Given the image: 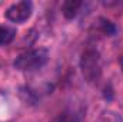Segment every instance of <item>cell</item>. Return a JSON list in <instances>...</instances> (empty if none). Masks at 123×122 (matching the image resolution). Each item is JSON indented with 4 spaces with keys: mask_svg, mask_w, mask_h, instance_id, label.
I'll use <instances>...</instances> for the list:
<instances>
[{
    "mask_svg": "<svg viewBox=\"0 0 123 122\" xmlns=\"http://www.w3.org/2000/svg\"><path fill=\"white\" fill-rule=\"evenodd\" d=\"M80 69L83 78L89 82H97L102 76V63H100V55L94 49H86L80 58Z\"/></svg>",
    "mask_w": 123,
    "mask_h": 122,
    "instance_id": "6da1fadb",
    "label": "cell"
},
{
    "mask_svg": "<svg viewBox=\"0 0 123 122\" xmlns=\"http://www.w3.org/2000/svg\"><path fill=\"white\" fill-rule=\"evenodd\" d=\"M47 50L43 47L39 49H31L25 53H22L16 61H14V68L22 70V72H31L36 69H40L46 62H47Z\"/></svg>",
    "mask_w": 123,
    "mask_h": 122,
    "instance_id": "7a4b0ae2",
    "label": "cell"
},
{
    "mask_svg": "<svg viewBox=\"0 0 123 122\" xmlns=\"http://www.w3.org/2000/svg\"><path fill=\"white\" fill-rule=\"evenodd\" d=\"M33 12V4L30 1H17L13 3L7 7L6 10V19L10 20L12 23H23L31 16Z\"/></svg>",
    "mask_w": 123,
    "mask_h": 122,
    "instance_id": "3957f363",
    "label": "cell"
},
{
    "mask_svg": "<svg viewBox=\"0 0 123 122\" xmlns=\"http://www.w3.org/2000/svg\"><path fill=\"white\" fill-rule=\"evenodd\" d=\"M82 1H76V0H69V1H64L63 3V6H62V12H63V16L66 17V19H73L76 14H77V12H79V9L82 7Z\"/></svg>",
    "mask_w": 123,
    "mask_h": 122,
    "instance_id": "277c9868",
    "label": "cell"
},
{
    "mask_svg": "<svg viewBox=\"0 0 123 122\" xmlns=\"http://www.w3.org/2000/svg\"><path fill=\"white\" fill-rule=\"evenodd\" d=\"M16 32L9 26H0V45H7L13 40Z\"/></svg>",
    "mask_w": 123,
    "mask_h": 122,
    "instance_id": "5b68a950",
    "label": "cell"
},
{
    "mask_svg": "<svg viewBox=\"0 0 123 122\" xmlns=\"http://www.w3.org/2000/svg\"><path fill=\"white\" fill-rule=\"evenodd\" d=\"M53 122H80L74 115H69V114H63L59 118H56Z\"/></svg>",
    "mask_w": 123,
    "mask_h": 122,
    "instance_id": "8992f818",
    "label": "cell"
}]
</instances>
